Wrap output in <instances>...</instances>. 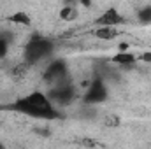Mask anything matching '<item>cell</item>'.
Returning a JSON list of instances; mask_svg holds the SVG:
<instances>
[{"label": "cell", "instance_id": "6da1fadb", "mask_svg": "<svg viewBox=\"0 0 151 149\" xmlns=\"http://www.w3.org/2000/svg\"><path fill=\"white\" fill-rule=\"evenodd\" d=\"M9 109L19 112L27 117H34V119H44V121H53L60 117L58 107L53 104V100L49 98L47 93L40 91V90H32L25 95L16 97L11 104Z\"/></svg>", "mask_w": 151, "mask_h": 149}, {"label": "cell", "instance_id": "7a4b0ae2", "mask_svg": "<svg viewBox=\"0 0 151 149\" xmlns=\"http://www.w3.org/2000/svg\"><path fill=\"white\" fill-rule=\"evenodd\" d=\"M55 51V42L47 37H30L27 44L23 46V60L30 65L35 67L42 62L49 60Z\"/></svg>", "mask_w": 151, "mask_h": 149}, {"label": "cell", "instance_id": "3957f363", "mask_svg": "<svg viewBox=\"0 0 151 149\" xmlns=\"http://www.w3.org/2000/svg\"><path fill=\"white\" fill-rule=\"evenodd\" d=\"M107 82L102 74H93L86 81V90L83 93V102L86 105H99L107 98Z\"/></svg>", "mask_w": 151, "mask_h": 149}, {"label": "cell", "instance_id": "277c9868", "mask_svg": "<svg viewBox=\"0 0 151 149\" xmlns=\"http://www.w3.org/2000/svg\"><path fill=\"white\" fill-rule=\"evenodd\" d=\"M97 27H119L125 23V16L119 12L118 7H107L97 19Z\"/></svg>", "mask_w": 151, "mask_h": 149}, {"label": "cell", "instance_id": "5b68a950", "mask_svg": "<svg viewBox=\"0 0 151 149\" xmlns=\"http://www.w3.org/2000/svg\"><path fill=\"white\" fill-rule=\"evenodd\" d=\"M109 62L118 67H132L137 63V54H134L132 51H118L109 58Z\"/></svg>", "mask_w": 151, "mask_h": 149}, {"label": "cell", "instance_id": "8992f818", "mask_svg": "<svg viewBox=\"0 0 151 149\" xmlns=\"http://www.w3.org/2000/svg\"><path fill=\"white\" fill-rule=\"evenodd\" d=\"M93 35L100 40H113L119 35L118 27H97L93 30Z\"/></svg>", "mask_w": 151, "mask_h": 149}, {"label": "cell", "instance_id": "52a82bcc", "mask_svg": "<svg viewBox=\"0 0 151 149\" xmlns=\"http://www.w3.org/2000/svg\"><path fill=\"white\" fill-rule=\"evenodd\" d=\"M7 21L11 23V25H18V27H28L30 23H32V18H30V14L28 12H25V11H16V12H12L11 16H7Z\"/></svg>", "mask_w": 151, "mask_h": 149}, {"label": "cell", "instance_id": "ba28073f", "mask_svg": "<svg viewBox=\"0 0 151 149\" xmlns=\"http://www.w3.org/2000/svg\"><path fill=\"white\" fill-rule=\"evenodd\" d=\"M135 18L141 23H151V5H141L135 9Z\"/></svg>", "mask_w": 151, "mask_h": 149}, {"label": "cell", "instance_id": "9c48e42d", "mask_svg": "<svg viewBox=\"0 0 151 149\" xmlns=\"http://www.w3.org/2000/svg\"><path fill=\"white\" fill-rule=\"evenodd\" d=\"M119 125V117L116 114H107L104 116V126H109V128H114Z\"/></svg>", "mask_w": 151, "mask_h": 149}, {"label": "cell", "instance_id": "30bf717a", "mask_svg": "<svg viewBox=\"0 0 151 149\" xmlns=\"http://www.w3.org/2000/svg\"><path fill=\"white\" fill-rule=\"evenodd\" d=\"M137 62H144V63H151V51H146V53H141L137 56Z\"/></svg>", "mask_w": 151, "mask_h": 149}, {"label": "cell", "instance_id": "8fae6325", "mask_svg": "<svg viewBox=\"0 0 151 149\" xmlns=\"http://www.w3.org/2000/svg\"><path fill=\"white\" fill-rule=\"evenodd\" d=\"M0 148H4V142H2V140H0Z\"/></svg>", "mask_w": 151, "mask_h": 149}]
</instances>
